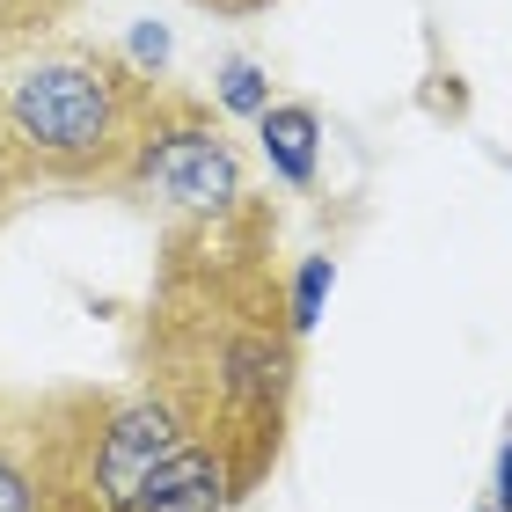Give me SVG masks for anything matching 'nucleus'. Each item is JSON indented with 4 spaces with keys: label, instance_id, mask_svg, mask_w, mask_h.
I'll return each mask as SVG.
<instances>
[{
    "label": "nucleus",
    "instance_id": "1",
    "mask_svg": "<svg viewBox=\"0 0 512 512\" xmlns=\"http://www.w3.org/2000/svg\"><path fill=\"white\" fill-rule=\"evenodd\" d=\"M132 374L227 461L242 498L271 483L300 395V330L286 315L271 198L249 191L227 213L169 220L132 330Z\"/></svg>",
    "mask_w": 512,
    "mask_h": 512
},
{
    "label": "nucleus",
    "instance_id": "2",
    "mask_svg": "<svg viewBox=\"0 0 512 512\" xmlns=\"http://www.w3.org/2000/svg\"><path fill=\"white\" fill-rule=\"evenodd\" d=\"M118 191L161 205L169 220H205V213H227V205L249 198V161H242L235 132L220 125L213 103L176 88V81H161L147 118H139V139H132Z\"/></svg>",
    "mask_w": 512,
    "mask_h": 512
},
{
    "label": "nucleus",
    "instance_id": "3",
    "mask_svg": "<svg viewBox=\"0 0 512 512\" xmlns=\"http://www.w3.org/2000/svg\"><path fill=\"white\" fill-rule=\"evenodd\" d=\"M235 505H242V491H235V476H227V461L213 447H198V439H183L147 476V491H139L132 512H235Z\"/></svg>",
    "mask_w": 512,
    "mask_h": 512
},
{
    "label": "nucleus",
    "instance_id": "4",
    "mask_svg": "<svg viewBox=\"0 0 512 512\" xmlns=\"http://www.w3.org/2000/svg\"><path fill=\"white\" fill-rule=\"evenodd\" d=\"M256 147H264L271 176L286 191H315V169H322V118L315 103H271L256 118Z\"/></svg>",
    "mask_w": 512,
    "mask_h": 512
},
{
    "label": "nucleus",
    "instance_id": "5",
    "mask_svg": "<svg viewBox=\"0 0 512 512\" xmlns=\"http://www.w3.org/2000/svg\"><path fill=\"white\" fill-rule=\"evenodd\" d=\"M74 15H81V0H0V59L37 52V37H52Z\"/></svg>",
    "mask_w": 512,
    "mask_h": 512
},
{
    "label": "nucleus",
    "instance_id": "6",
    "mask_svg": "<svg viewBox=\"0 0 512 512\" xmlns=\"http://www.w3.org/2000/svg\"><path fill=\"white\" fill-rule=\"evenodd\" d=\"M330 293H337V256H330V249L300 256V264H293V278H286V315H293L300 344L315 337V322H322V308H330Z\"/></svg>",
    "mask_w": 512,
    "mask_h": 512
},
{
    "label": "nucleus",
    "instance_id": "7",
    "mask_svg": "<svg viewBox=\"0 0 512 512\" xmlns=\"http://www.w3.org/2000/svg\"><path fill=\"white\" fill-rule=\"evenodd\" d=\"M213 103L227 110V118H264V110H271V74H264V66H256V59H220L213 66Z\"/></svg>",
    "mask_w": 512,
    "mask_h": 512
},
{
    "label": "nucleus",
    "instance_id": "8",
    "mask_svg": "<svg viewBox=\"0 0 512 512\" xmlns=\"http://www.w3.org/2000/svg\"><path fill=\"white\" fill-rule=\"evenodd\" d=\"M125 59L139 66V74H161V59H169V30H161V22H139V30L125 37Z\"/></svg>",
    "mask_w": 512,
    "mask_h": 512
},
{
    "label": "nucleus",
    "instance_id": "9",
    "mask_svg": "<svg viewBox=\"0 0 512 512\" xmlns=\"http://www.w3.org/2000/svg\"><path fill=\"white\" fill-rule=\"evenodd\" d=\"M491 512H512V432H505L498 469H491Z\"/></svg>",
    "mask_w": 512,
    "mask_h": 512
},
{
    "label": "nucleus",
    "instance_id": "10",
    "mask_svg": "<svg viewBox=\"0 0 512 512\" xmlns=\"http://www.w3.org/2000/svg\"><path fill=\"white\" fill-rule=\"evenodd\" d=\"M191 8H205V15H220V22H249V15H264V8H278V0H191Z\"/></svg>",
    "mask_w": 512,
    "mask_h": 512
},
{
    "label": "nucleus",
    "instance_id": "11",
    "mask_svg": "<svg viewBox=\"0 0 512 512\" xmlns=\"http://www.w3.org/2000/svg\"><path fill=\"white\" fill-rule=\"evenodd\" d=\"M476 512H491V505H476Z\"/></svg>",
    "mask_w": 512,
    "mask_h": 512
}]
</instances>
